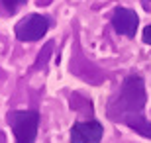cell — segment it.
<instances>
[{
  "mask_svg": "<svg viewBox=\"0 0 151 143\" xmlns=\"http://www.w3.org/2000/svg\"><path fill=\"white\" fill-rule=\"evenodd\" d=\"M47 32H49V18L41 14H28L16 24V29H14L16 37L28 43L39 41L41 37H45Z\"/></svg>",
  "mask_w": 151,
  "mask_h": 143,
  "instance_id": "3",
  "label": "cell"
},
{
  "mask_svg": "<svg viewBox=\"0 0 151 143\" xmlns=\"http://www.w3.org/2000/svg\"><path fill=\"white\" fill-rule=\"evenodd\" d=\"M145 80L141 75H128L122 86L106 106L108 120L134 129L143 137L151 139V121L145 118Z\"/></svg>",
  "mask_w": 151,
  "mask_h": 143,
  "instance_id": "1",
  "label": "cell"
},
{
  "mask_svg": "<svg viewBox=\"0 0 151 143\" xmlns=\"http://www.w3.org/2000/svg\"><path fill=\"white\" fill-rule=\"evenodd\" d=\"M2 4H4L10 12H16V10H18V6L26 4V0H2Z\"/></svg>",
  "mask_w": 151,
  "mask_h": 143,
  "instance_id": "6",
  "label": "cell"
},
{
  "mask_svg": "<svg viewBox=\"0 0 151 143\" xmlns=\"http://www.w3.org/2000/svg\"><path fill=\"white\" fill-rule=\"evenodd\" d=\"M143 43L151 45V24H149V26H147L145 29H143Z\"/></svg>",
  "mask_w": 151,
  "mask_h": 143,
  "instance_id": "7",
  "label": "cell"
},
{
  "mask_svg": "<svg viewBox=\"0 0 151 143\" xmlns=\"http://www.w3.org/2000/svg\"><path fill=\"white\" fill-rule=\"evenodd\" d=\"M8 126L14 132L16 143H35L39 127V112L35 110H12L6 116Z\"/></svg>",
  "mask_w": 151,
  "mask_h": 143,
  "instance_id": "2",
  "label": "cell"
},
{
  "mask_svg": "<svg viewBox=\"0 0 151 143\" xmlns=\"http://www.w3.org/2000/svg\"><path fill=\"white\" fill-rule=\"evenodd\" d=\"M104 135V127L100 121L88 120V121H77L69 129L71 143H100Z\"/></svg>",
  "mask_w": 151,
  "mask_h": 143,
  "instance_id": "4",
  "label": "cell"
},
{
  "mask_svg": "<svg viewBox=\"0 0 151 143\" xmlns=\"http://www.w3.org/2000/svg\"><path fill=\"white\" fill-rule=\"evenodd\" d=\"M112 26L116 29V33H120V35L135 37V32H137V26H139V18H137V14L134 10L118 6L112 14Z\"/></svg>",
  "mask_w": 151,
  "mask_h": 143,
  "instance_id": "5",
  "label": "cell"
}]
</instances>
